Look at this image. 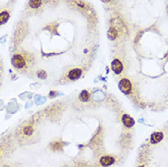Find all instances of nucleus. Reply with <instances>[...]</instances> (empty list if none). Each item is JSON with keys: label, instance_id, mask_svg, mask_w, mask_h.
Instances as JSON below:
<instances>
[{"label": "nucleus", "instance_id": "17", "mask_svg": "<svg viewBox=\"0 0 168 167\" xmlns=\"http://www.w3.org/2000/svg\"><path fill=\"white\" fill-rule=\"evenodd\" d=\"M102 1L103 2V3H110L111 0H102Z\"/></svg>", "mask_w": 168, "mask_h": 167}, {"label": "nucleus", "instance_id": "5", "mask_svg": "<svg viewBox=\"0 0 168 167\" xmlns=\"http://www.w3.org/2000/svg\"><path fill=\"white\" fill-rule=\"evenodd\" d=\"M122 123H124V125L126 128H132L135 124L134 120H133V119L130 115H128V114H124L122 116Z\"/></svg>", "mask_w": 168, "mask_h": 167}, {"label": "nucleus", "instance_id": "4", "mask_svg": "<svg viewBox=\"0 0 168 167\" xmlns=\"http://www.w3.org/2000/svg\"><path fill=\"white\" fill-rule=\"evenodd\" d=\"M81 75H82V69L73 68L68 73V78L70 80H79L81 77Z\"/></svg>", "mask_w": 168, "mask_h": 167}, {"label": "nucleus", "instance_id": "11", "mask_svg": "<svg viewBox=\"0 0 168 167\" xmlns=\"http://www.w3.org/2000/svg\"><path fill=\"white\" fill-rule=\"evenodd\" d=\"M117 36H118V31H117V29H116L115 28L111 27V28L109 29V31H108V38H109L111 40H114V39L117 38Z\"/></svg>", "mask_w": 168, "mask_h": 167}, {"label": "nucleus", "instance_id": "2", "mask_svg": "<svg viewBox=\"0 0 168 167\" xmlns=\"http://www.w3.org/2000/svg\"><path fill=\"white\" fill-rule=\"evenodd\" d=\"M119 89L124 94H130L133 90V85L128 79H122L119 81Z\"/></svg>", "mask_w": 168, "mask_h": 167}, {"label": "nucleus", "instance_id": "3", "mask_svg": "<svg viewBox=\"0 0 168 167\" xmlns=\"http://www.w3.org/2000/svg\"><path fill=\"white\" fill-rule=\"evenodd\" d=\"M111 69L115 74H117V75L121 74L124 70V65H123L122 61L118 59H113V61L111 62Z\"/></svg>", "mask_w": 168, "mask_h": 167}, {"label": "nucleus", "instance_id": "7", "mask_svg": "<svg viewBox=\"0 0 168 167\" xmlns=\"http://www.w3.org/2000/svg\"><path fill=\"white\" fill-rule=\"evenodd\" d=\"M163 139V133L161 132H155L151 135L150 141H151V142L153 144H155L160 142Z\"/></svg>", "mask_w": 168, "mask_h": 167}, {"label": "nucleus", "instance_id": "9", "mask_svg": "<svg viewBox=\"0 0 168 167\" xmlns=\"http://www.w3.org/2000/svg\"><path fill=\"white\" fill-rule=\"evenodd\" d=\"M43 4V0H29V6L33 8V9H38Z\"/></svg>", "mask_w": 168, "mask_h": 167}, {"label": "nucleus", "instance_id": "18", "mask_svg": "<svg viewBox=\"0 0 168 167\" xmlns=\"http://www.w3.org/2000/svg\"><path fill=\"white\" fill-rule=\"evenodd\" d=\"M167 11H168V8H167Z\"/></svg>", "mask_w": 168, "mask_h": 167}, {"label": "nucleus", "instance_id": "10", "mask_svg": "<svg viewBox=\"0 0 168 167\" xmlns=\"http://www.w3.org/2000/svg\"><path fill=\"white\" fill-rule=\"evenodd\" d=\"M90 94L89 91H87V90H82V91L81 92V94H80V100H81V102H88V101L90 100Z\"/></svg>", "mask_w": 168, "mask_h": 167}, {"label": "nucleus", "instance_id": "6", "mask_svg": "<svg viewBox=\"0 0 168 167\" xmlns=\"http://www.w3.org/2000/svg\"><path fill=\"white\" fill-rule=\"evenodd\" d=\"M115 162L114 157L110 156V155H104L100 159V163L102 166H111V164H113Z\"/></svg>", "mask_w": 168, "mask_h": 167}, {"label": "nucleus", "instance_id": "16", "mask_svg": "<svg viewBox=\"0 0 168 167\" xmlns=\"http://www.w3.org/2000/svg\"><path fill=\"white\" fill-rule=\"evenodd\" d=\"M54 96H56V92H55L54 90H52V91L50 93V97H54Z\"/></svg>", "mask_w": 168, "mask_h": 167}, {"label": "nucleus", "instance_id": "12", "mask_svg": "<svg viewBox=\"0 0 168 167\" xmlns=\"http://www.w3.org/2000/svg\"><path fill=\"white\" fill-rule=\"evenodd\" d=\"M63 146H64V144L61 141H54L50 144L51 149L54 150V151H60V150H62Z\"/></svg>", "mask_w": 168, "mask_h": 167}, {"label": "nucleus", "instance_id": "1", "mask_svg": "<svg viewBox=\"0 0 168 167\" xmlns=\"http://www.w3.org/2000/svg\"><path fill=\"white\" fill-rule=\"evenodd\" d=\"M12 65L16 68H23L26 66V59L21 54H15L12 57L11 59Z\"/></svg>", "mask_w": 168, "mask_h": 167}, {"label": "nucleus", "instance_id": "14", "mask_svg": "<svg viewBox=\"0 0 168 167\" xmlns=\"http://www.w3.org/2000/svg\"><path fill=\"white\" fill-rule=\"evenodd\" d=\"M33 132H34V129L32 126H27V127H25V129H24V133H25L26 135H29V136L31 135L33 133Z\"/></svg>", "mask_w": 168, "mask_h": 167}, {"label": "nucleus", "instance_id": "15", "mask_svg": "<svg viewBox=\"0 0 168 167\" xmlns=\"http://www.w3.org/2000/svg\"><path fill=\"white\" fill-rule=\"evenodd\" d=\"M37 75H38V77L39 79H42V80H44V79L47 78V72H46L45 70H43V69L38 70V73H37Z\"/></svg>", "mask_w": 168, "mask_h": 167}, {"label": "nucleus", "instance_id": "13", "mask_svg": "<svg viewBox=\"0 0 168 167\" xmlns=\"http://www.w3.org/2000/svg\"><path fill=\"white\" fill-rule=\"evenodd\" d=\"M57 24H55V23H52V24H50V25H47V27H46V29H49L50 31H51L53 34H55V33H57Z\"/></svg>", "mask_w": 168, "mask_h": 167}, {"label": "nucleus", "instance_id": "8", "mask_svg": "<svg viewBox=\"0 0 168 167\" xmlns=\"http://www.w3.org/2000/svg\"><path fill=\"white\" fill-rule=\"evenodd\" d=\"M9 17H10V14H9L8 11L3 10V11L0 12V26L6 24L8 21Z\"/></svg>", "mask_w": 168, "mask_h": 167}]
</instances>
